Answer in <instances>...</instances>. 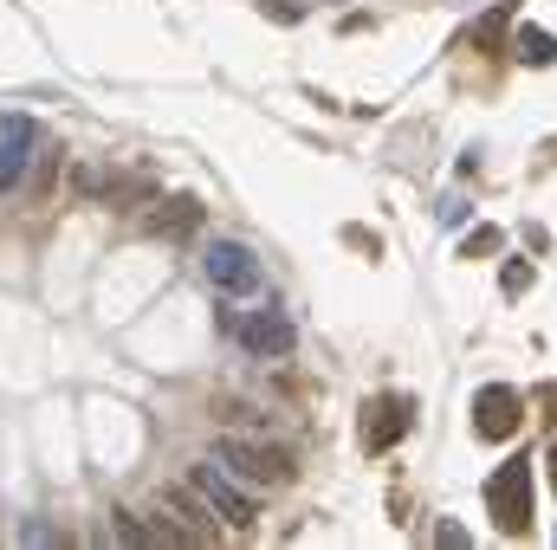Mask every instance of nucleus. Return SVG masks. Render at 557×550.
<instances>
[{
  "label": "nucleus",
  "instance_id": "nucleus-13",
  "mask_svg": "<svg viewBox=\"0 0 557 550\" xmlns=\"http://www.w3.org/2000/svg\"><path fill=\"white\" fill-rule=\"evenodd\" d=\"M499 285H506V292H532V266H525V259H512V266L499 272Z\"/></svg>",
  "mask_w": 557,
  "mask_h": 550
},
{
  "label": "nucleus",
  "instance_id": "nucleus-10",
  "mask_svg": "<svg viewBox=\"0 0 557 550\" xmlns=\"http://www.w3.org/2000/svg\"><path fill=\"white\" fill-rule=\"evenodd\" d=\"M162 512H175V518H182V525H188V538H195V544H208L214 538V525H208V505H201V492H195V499H188V492H162Z\"/></svg>",
  "mask_w": 557,
  "mask_h": 550
},
{
  "label": "nucleus",
  "instance_id": "nucleus-9",
  "mask_svg": "<svg viewBox=\"0 0 557 550\" xmlns=\"http://www.w3.org/2000/svg\"><path fill=\"white\" fill-rule=\"evenodd\" d=\"M201 195H169L156 214H143V233H156V240H188V233L201 227Z\"/></svg>",
  "mask_w": 557,
  "mask_h": 550
},
{
  "label": "nucleus",
  "instance_id": "nucleus-1",
  "mask_svg": "<svg viewBox=\"0 0 557 550\" xmlns=\"http://www.w3.org/2000/svg\"><path fill=\"white\" fill-rule=\"evenodd\" d=\"M214 460H221L240 486H266V492H273V486H292V479H298L292 447L260 440V434H221V440H214Z\"/></svg>",
  "mask_w": 557,
  "mask_h": 550
},
{
  "label": "nucleus",
  "instance_id": "nucleus-3",
  "mask_svg": "<svg viewBox=\"0 0 557 550\" xmlns=\"http://www.w3.org/2000/svg\"><path fill=\"white\" fill-rule=\"evenodd\" d=\"M486 499H493V518L506 538H525L532 531V460H506L493 473V486H486Z\"/></svg>",
  "mask_w": 557,
  "mask_h": 550
},
{
  "label": "nucleus",
  "instance_id": "nucleus-7",
  "mask_svg": "<svg viewBox=\"0 0 557 550\" xmlns=\"http://www.w3.org/2000/svg\"><path fill=\"white\" fill-rule=\"evenodd\" d=\"M33 149H39V123L26 117V110L0 117V195L20 188V175L33 169Z\"/></svg>",
  "mask_w": 557,
  "mask_h": 550
},
{
  "label": "nucleus",
  "instance_id": "nucleus-11",
  "mask_svg": "<svg viewBox=\"0 0 557 550\" xmlns=\"http://www.w3.org/2000/svg\"><path fill=\"white\" fill-rule=\"evenodd\" d=\"M519 59L525 65H557V33H545V26H519Z\"/></svg>",
  "mask_w": 557,
  "mask_h": 550
},
{
  "label": "nucleus",
  "instance_id": "nucleus-15",
  "mask_svg": "<svg viewBox=\"0 0 557 550\" xmlns=\"http://www.w3.org/2000/svg\"><path fill=\"white\" fill-rule=\"evenodd\" d=\"M545 479L557 486V440H551V453H545Z\"/></svg>",
  "mask_w": 557,
  "mask_h": 550
},
{
  "label": "nucleus",
  "instance_id": "nucleus-2",
  "mask_svg": "<svg viewBox=\"0 0 557 550\" xmlns=\"http://www.w3.org/2000/svg\"><path fill=\"white\" fill-rule=\"evenodd\" d=\"M188 486L201 492V505H208L221 525H234V531H253V518H260V505H253V492L240 486L234 473H227L221 460H201V466H188Z\"/></svg>",
  "mask_w": 557,
  "mask_h": 550
},
{
  "label": "nucleus",
  "instance_id": "nucleus-6",
  "mask_svg": "<svg viewBox=\"0 0 557 550\" xmlns=\"http://www.w3.org/2000/svg\"><path fill=\"white\" fill-rule=\"evenodd\" d=\"M519 428H525V395L506 389V382H486V389L473 395V434L499 447V440H512Z\"/></svg>",
  "mask_w": 557,
  "mask_h": 550
},
{
  "label": "nucleus",
  "instance_id": "nucleus-8",
  "mask_svg": "<svg viewBox=\"0 0 557 550\" xmlns=\"http://www.w3.org/2000/svg\"><path fill=\"white\" fill-rule=\"evenodd\" d=\"M409 428H415V402L409 395H376V402L363 408V447L370 453H389Z\"/></svg>",
  "mask_w": 557,
  "mask_h": 550
},
{
  "label": "nucleus",
  "instance_id": "nucleus-14",
  "mask_svg": "<svg viewBox=\"0 0 557 550\" xmlns=\"http://www.w3.org/2000/svg\"><path fill=\"white\" fill-rule=\"evenodd\" d=\"M434 544H447V550H467V531H460V525H441V531H434Z\"/></svg>",
  "mask_w": 557,
  "mask_h": 550
},
{
  "label": "nucleus",
  "instance_id": "nucleus-12",
  "mask_svg": "<svg viewBox=\"0 0 557 550\" xmlns=\"http://www.w3.org/2000/svg\"><path fill=\"white\" fill-rule=\"evenodd\" d=\"M499 246H506V233H499V227H473L467 246H460V259H486V253H499Z\"/></svg>",
  "mask_w": 557,
  "mask_h": 550
},
{
  "label": "nucleus",
  "instance_id": "nucleus-5",
  "mask_svg": "<svg viewBox=\"0 0 557 550\" xmlns=\"http://www.w3.org/2000/svg\"><path fill=\"white\" fill-rule=\"evenodd\" d=\"M240 350L260 356V363H279V356L298 350V324L285 318L279 305H260V311H247V318H240Z\"/></svg>",
  "mask_w": 557,
  "mask_h": 550
},
{
  "label": "nucleus",
  "instance_id": "nucleus-4",
  "mask_svg": "<svg viewBox=\"0 0 557 550\" xmlns=\"http://www.w3.org/2000/svg\"><path fill=\"white\" fill-rule=\"evenodd\" d=\"M201 272H208V285L227 292V298H253L260 292V259H253V246H240V240H208Z\"/></svg>",
  "mask_w": 557,
  "mask_h": 550
}]
</instances>
